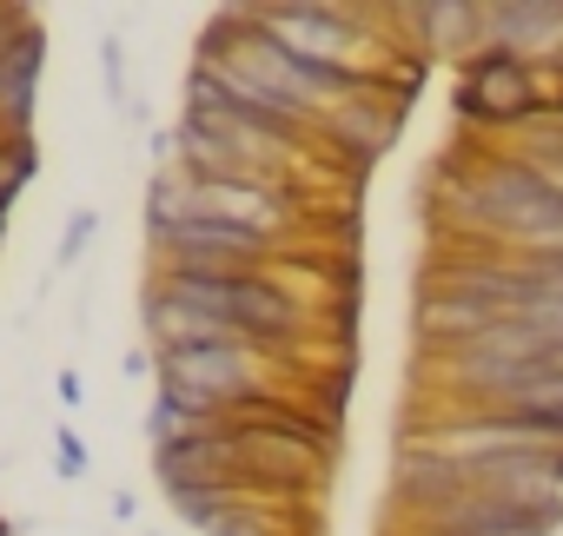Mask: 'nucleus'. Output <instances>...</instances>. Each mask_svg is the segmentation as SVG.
Wrapping results in <instances>:
<instances>
[{
  "label": "nucleus",
  "instance_id": "nucleus-12",
  "mask_svg": "<svg viewBox=\"0 0 563 536\" xmlns=\"http://www.w3.org/2000/svg\"><path fill=\"white\" fill-rule=\"evenodd\" d=\"M206 536H272V523H265V510H258V503H245V510H225Z\"/></svg>",
  "mask_w": 563,
  "mask_h": 536
},
{
  "label": "nucleus",
  "instance_id": "nucleus-7",
  "mask_svg": "<svg viewBox=\"0 0 563 536\" xmlns=\"http://www.w3.org/2000/svg\"><path fill=\"white\" fill-rule=\"evenodd\" d=\"M146 332H153L159 351H225V345H252L232 325H219L212 312H192V305H179L173 292H153V286H146Z\"/></svg>",
  "mask_w": 563,
  "mask_h": 536
},
{
  "label": "nucleus",
  "instance_id": "nucleus-13",
  "mask_svg": "<svg viewBox=\"0 0 563 536\" xmlns=\"http://www.w3.org/2000/svg\"><path fill=\"white\" fill-rule=\"evenodd\" d=\"M93 232H100V212H74V219H67V238H60V265H74V258L93 245Z\"/></svg>",
  "mask_w": 563,
  "mask_h": 536
},
{
  "label": "nucleus",
  "instance_id": "nucleus-16",
  "mask_svg": "<svg viewBox=\"0 0 563 536\" xmlns=\"http://www.w3.org/2000/svg\"><path fill=\"white\" fill-rule=\"evenodd\" d=\"M120 371H126V378H140V371H153V351H126V358H120Z\"/></svg>",
  "mask_w": 563,
  "mask_h": 536
},
{
  "label": "nucleus",
  "instance_id": "nucleus-8",
  "mask_svg": "<svg viewBox=\"0 0 563 536\" xmlns=\"http://www.w3.org/2000/svg\"><path fill=\"white\" fill-rule=\"evenodd\" d=\"M325 126L339 133V146H345V153H358V159H378V153L391 146V126H398V93L358 87L352 100L325 107Z\"/></svg>",
  "mask_w": 563,
  "mask_h": 536
},
{
  "label": "nucleus",
  "instance_id": "nucleus-9",
  "mask_svg": "<svg viewBox=\"0 0 563 536\" xmlns=\"http://www.w3.org/2000/svg\"><path fill=\"white\" fill-rule=\"evenodd\" d=\"M41 27H27L8 54H0V139H27L34 120V80H41Z\"/></svg>",
  "mask_w": 563,
  "mask_h": 536
},
{
  "label": "nucleus",
  "instance_id": "nucleus-2",
  "mask_svg": "<svg viewBox=\"0 0 563 536\" xmlns=\"http://www.w3.org/2000/svg\"><path fill=\"white\" fill-rule=\"evenodd\" d=\"M471 219L490 232H510V252H517L563 232V199L530 172V159H490L471 179Z\"/></svg>",
  "mask_w": 563,
  "mask_h": 536
},
{
  "label": "nucleus",
  "instance_id": "nucleus-4",
  "mask_svg": "<svg viewBox=\"0 0 563 536\" xmlns=\"http://www.w3.org/2000/svg\"><path fill=\"white\" fill-rule=\"evenodd\" d=\"M457 113L464 120H484V126H510V120H530L537 113V87H530V67L510 60V54H477L471 74L457 80Z\"/></svg>",
  "mask_w": 563,
  "mask_h": 536
},
{
  "label": "nucleus",
  "instance_id": "nucleus-3",
  "mask_svg": "<svg viewBox=\"0 0 563 536\" xmlns=\"http://www.w3.org/2000/svg\"><path fill=\"white\" fill-rule=\"evenodd\" d=\"M286 54H299L306 67H332V74H352V80H365L352 60L365 54V41H372V27H358L345 8H312V0H299V8H258L252 14Z\"/></svg>",
  "mask_w": 563,
  "mask_h": 536
},
{
  "label": "nucleus",
  "instance_id": "nucleus-6",
  "mask_svg": "<svg viewBox=\"0 0 563 536\" xmlns=\"http://www.w3.org/2000/svg\"><path fill=\"white\" fill-rule=\"evenodd\" d=\"M497 319H504V312H497L490 299L451 292V286H438V279H424V292H418V338H424L431 351H464V345L484 338Z\"/></svg>",
  "mask_w": 563,
  "mask_h": 536
},
{
  "label": "nucleus",
  "instance_id": "nucleus-15",
  "mask_svg": "<svg viewBox=\"0 0 563 536\" xmlns=\"http://www.w3.org/2000/svg\"><path fill=\"white\" fill-rule=\"evenodd\" d=\"M60 404H67V411H80V404H87V398H80V378H74V371H60Z\"/></svg>",
  "mask_w": 563,
  "mask_h": 536
},
{
  "label": "nucleus",
  "instance_id": "nucleus-11",
  "mask_svg": "<svg viewBox=\"0 0 563 536\" xmlns=\"http://www.w3.org/2000/svg\"><path fill=\"white\" fill-rule=\"evenodd\" d=\"M245 503H252L245 490H179V496H173V516H179V523H192V529L206 536L225 510H245Z\"/></svg>",
  "mask_w": 563,
  "mask_h": 536
},
{
  "label": "nucleus",
  "instance_id": "nucleus-10",
  "mask_svg": "<svg viewBox=\"0 0 563 536\" xmlns=\"http://www.w3.org/2000/svg\"><path fill=\"white\" fill-rule=\"evenodd\" d=\"M411 21L424 27L431 54H484V8L477 0H431V8H411Z\"/></svg>",
  "mask_w": 563,
  "mask_h": 536
},
{
  "label": "nucleus",
  "instance_id": "nucleus-5",
  "mask_svg": "<svg viewBox=\"0 0 563 536\" xmlns=\"http://www.w3.org/2000/svg\"><path fill=\"white\" fill-rule=\"evenodd\" d=\"M484 47L530 60V54H556L563 47V0H497L484 8Z\"/></svg>",
  "mask_w": 563,
  "mask_h": 536
},
{
  "label": "nucleus",
  "instance_id": "nucleus-14",
  "mask_svg": "<svg viewBox=\"0 0 563 536\" xmlns=\"http://www.w3.org/2000/svg\"><path fill=\"white\" fill-rule=\"evenodd\" d=\"M54 450H60V457H54V464H60V477H87V444H80L74 431H60V437H54Z\"/></svg>",
  "mask_w": 563,
  "mask_h": 536
},
{
  "label": "nucleus",
  "instance_id": "nucleus-1",
  "mask_svg": "<svg viewBox=\"0 0 563 536\" xmlns=\"http://www.w3.org/2000/svg\"><path fill=\"white\" fill-rule=\"evenodd\" d=\"M153 292H173L192 312H212L219 325H232L239 338L265 345H286L299 338V299L278 286L272 272H153Z\"/></svg>",
  "mask_w": 563,
  "mask_h": 536
}]
</instances>
